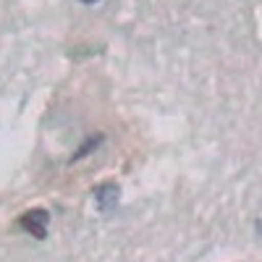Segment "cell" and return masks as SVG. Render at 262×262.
Wrapping results in <instances>:
<instances>
[{
	"label": "cell",
	"mask_w": 262,
	"mask_h": 262,
	"mask_svg": "<svg viewBox=\"0 0 262 262\" xmlns=\"http://www.w3.org/2000/svg\"><path fill=\"white\" fill-rule=\"evenodd\" d=\"M48 223H50V215L45 210H29V212L21 215V221H18L21 228H24L27 233H32V236H37V238H45Z\"/></svg>",
	"instance_id": "obj_1"
},
{
	"label": "cell",
	"mask_w": 262,
	"mask_h": 262,
	"mask_svg": "<svg viewBox=\"0 0 262 262\" xmlns=\"http://www.w3.org/2000/svg\"><path fill=\"white\" fill-rule=\"evenodd\" d=\"M95 200L100 205V210H111L118 202V186L116 184H102L95 189Z\"/></svg>",
	"instance_id": "obj_2"
},
{
	"label": "cell",
	"mask_w": 262,
	"mask_h": 262,
	"mask_svg": "<svg viewBox=\"0 0 262 262\" xmlns=\"http://www.w3.org/2000/svg\"><path fill=\"white\" fill-rule=\"evenodd\" d=\"M81 3H90L92 6V3H97V0H81Z\"/></svg>",
	"instance_id": "obj_3"
}]
</instances>
